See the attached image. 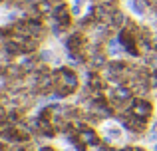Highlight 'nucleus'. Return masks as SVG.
Masks as SVG:
<instances>
[{
  "mask_svg": "<svg viewBox=\"0 0 157 151\" xmlns=\"http://www.w3.org/2000/svg\"><path fill=\"white\" fill-rule=\"evenodd\" d=\"M129 111L139 119L151 121L155 115V101L151 97H133L129 104Z\"/></svg>",
  "mask_w": 157,
  "mask_h": 151,
  "instance_id": "nucleus-1",
  "label": "nucleus"
},
{
  "mask_svg": "<svg viewBox=\"0 0 157 151\" xmlns=\"http://www.w3.org/2000/svg\"><path fill=\"white\" fill-rule=\"evenodd\" d=\"M80 139L84 141L90 149H96L98 145L101 143V133H100V129L94 127V125H86L80 131Z\"/></svg>",
  "mask_w": 157,
  "mask_h": 151,
  "instance_id": "nucleus-2",
  "label": "nucleus"
},
{
  "mask_svg": "<svg viewBox=\"0 0 157 151\" xmlns=\"http://www.w3.org/2000/svg\"><path fill=\"white\" fill-rule=\"evenodd\" d=\"M68 4H70V12H72V16L78 20V18H82V16L90 10L92 0H70Z\"/></svg>",
  "mask_w": 157,
  "mask_h": 151,
  "instance_id": "nucleus-3",
  "label": "nucleus"
},
{
  "mask_svg": "<svg viewBox=\"0 0 157 151\" xmlns=\"http://www.w3.org/2000/svg\"><path fill=\"white\" fill-rule=\"evenodd\" d=\"M129 16H131V14H127L123 8H115L113 14H111V28H113L115 32L121 30V28H125V24H127V20H129Z\"/></svg>",
  "mask_w": 157,
  "mask_h": 151,
  "instance_id": "nucleus-4",
  "label": "nucleus"
},
{
  "mask_svg": "<svg viewBox=\"0 0 157 151\" xmlns=\"http://www.w3.org/2000/svg\"><path fill=\"white\" fill-rule=\"evenodd\" d=\"M149 151H157V141H155V143H151V145H149Z\"/></svg>",
  "mask_w": 157,
  "mask_h": 151,
  "instance_id": "nucleus-5",
  "label": "nucleus"
},
{
  "mask_svg": "<svg viewBox=\"0 0 157 151\" xmlns=\"http://www.w3.org/2000/svg\"><path fill=\"white\" fill-rule=\"evenodd\" d=\"M155 115H157V100H155Z\"/></svg>",
  "mask_w": 157,
  "mask_h": 151,
  "instance_id": "nucleus-6",
  "label": "nucleus"
}]
</instances>
